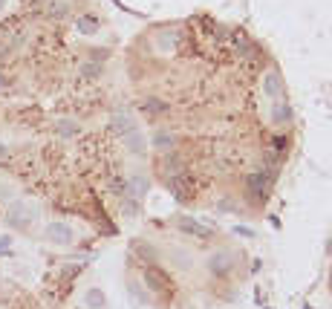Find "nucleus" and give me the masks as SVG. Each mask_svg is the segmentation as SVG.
<instances>
[{
	"mask_svg": "<svg viewBox=\"0 0 332 309\" xmlns=\"http://www.w3.org/2000/svg\"><path fill=\"white\" fill-rule=\"evenodd\" d=\"M145 280H148V286L153 289L156 295H171L173 292V280L162 272L159 266H148V269H145Z\"/></svg>",
	"mask_w": 332,
	"mask_h": 309,
	"instance_id": "obj_1",
	"label": "nucleus"
},
{
	"mask_svg": "<svg viewBox=\"0 0 332 309\" xmlns=\"http://www.w3.org/2000/svg\"><path fill=\"white\" fill-rule=\"evenodd\" d=\"M176 229L182 231V234H188V237H196V240H208L211 237V231L205 226H199L194 217H179L176 220Z\"/></svg>",
	"mask_w": 332,
	"mask_h": 309,
	"instance_id": "obj_2",
	"label": "nucleus"
},
{
	"mask_svg": "<svg viewBox=\"0 0 332 309\" xmlns=\"http://www.w3.org/2000/svg\"><path fill=\"white\" fill-rule=\"evenodd\" d=\"M46 237H49L52 243H69L72 231H69L64 223H52V226H46Z\"/></svg>",
	"mask_w": 332,
	"mask_h": 309,
	"instance_id": "obj_3",
	"label": "nucleus"
},
{
	"mask_svg": "<svg viewBox=\"0 0 332 309\" xmlns=\"http://www.w3.org/2000/svg\"><path fill=\"white\" fill-rule=\"evenodd\" d=\"M223 260H226V254H214V257L208 260V269H211L217 277H223L226 272H229V263H223Z\"/></svg>",
	"mask_w": 332,
	"mask_h": 309,
	"instance_id": "obj_4",
	"label": "nucleus"
},
{
	"mask_svg": "<svg viewBox=\"0 0 332 309\" xmlns=\"http://www.w3.org/2000/svg\"><path fill=\"white\" fill-rule=\"evenodd\" d=\"M87 306H92V309L104 306V292L101 289H87Z\"/></svg>",
	"mask_w": 332,
	"mask_h": 309,
	"instance_id": "obj_5",
	"label": "nucleus"
},
{
	"mask_svg": "<svg viewBox=\"0 0 332 309\" xmlns=\"http://www.w3.org/2000/svg\"><path fill=\"white\" fill-rule=\"evenodd\" d=\"M234 231H237V234H243V237H254V231H252V229H246V226H237Z\"/></svg>",
	"mask_w": 332,
	"mask_h": 309,
	"instance_id": "obj_6",
	"label": "nucleus"
},
{
	"mask_svg": "<svg viewBox=\"0 0 332 309\" xmlns=\"http://www.w3.org/2000/svg\"><path fill=\"white\" fill-rule=\"evenodd\" d=\"M9 243H12V237H0V252H3V249H6Z\"/></svg>",
	"mask_w": 332,
	"mask_h": 309,
	"instance_id": "obj_7",
	"label": "nucleus"
}]
</instances>
